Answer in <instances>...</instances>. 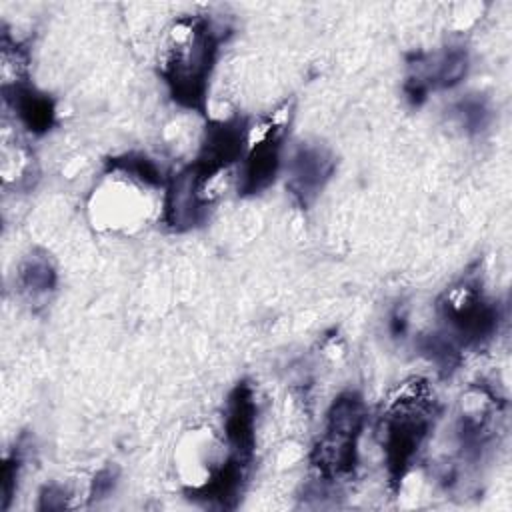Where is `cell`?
<instances>
[{
    "label": "cell",
    "mask_w": 512,
    "mask_h": 512,
    "mask_svg": "<svg viewBox=\"0 0 512 512\" xmlns=\"http://www.w3.org/2000/svg\"><path fill=\"white\" fill-rule=\"evenodd\" d=\"M116 478H118V470L112 466H106L100 472H96L92 486H90V502L108 496L116 486Z\"/></svg>",
    "instance_id": "obj_18"
},
{
    "label": "cell",
    "mask_w": 512,
    "mask_h": 512,
    "mask_svg": "<svg viewBox=\"0 0 512 512\" xmlns=\"http://www.w3.org/2000/svg\"><path fill=\"white\" fill-rule=\"evenodd\" d=\"M256 398L254 388L248 380H240L228 392L224 404V438L230 454L254 462L256 452Z\"/></svg>",
    "instance_id": "obj_10"
},
{
    "label": "cell",
    "mask_w": 512,
    "mask_h": 512,
    "mask_svg": "<svg viewBox=\"0 0 512 512\" xmlns=\"http://www.w3.org/2000/svg\"><path fill=\"white\" fill-rule=\"evenodd\" d=\"M444 332L462 352L488 344L500 326V306L490 300L478 280L464 278L446 288L436 300Z\"/></svg>",
    "instance_id": "obj_4"
},
{
    "label": "cell",
    "mask_w": 512,
    "mask_h": 512,
    "mask_svg": "<svg viewBox=\"0 0 512 512\" xmlns=\"http://www.w3.org/2000/svg\"><path fill=\"white\" fill-rule=\"evenodd\" d=\"M250 468H252L250 460H244L228 452L226 460L220 466L212 468L206 482H202L200 486L186 488L184 494L188 500L202 506L224 508V510L236 508L244 492V486L248 482Z\"/></svg>",
    "instance_id": "obj_11"
},
{
    "label": "cell",
    "mask_w": 512,
    "mask_h": 512,
    "mask_svg": "<svg viewBox=\"0 0 512 512\" xmlns=\"http://www.w3.org/2000/svg\"><path fill=\"white\" fill-rule=\"evenodd\" d=\"M4 102L16 114L18 122L34 136L50 132L56 124V102L50 94L38 90L26 74L14 76L2 84Z\"/></svg>",
    "instance_id": "obj_12"
},
{
    "label": "cell",
    "mask_w": 512,
    "mask_h": 512,
    "mask_svg": "<svg viewBox=\"0 0 512 512\" xmlns=\"http://www.w3.org/2000/svg\"><path fill=\"white\" fill-rule=\"evenodd\" d=\"M454 116L468 134H478L488 128L492 120V110L484 96L468 94L454 104Z\"/></svg>",
    "instance_id": "obj_16"
},
{
    "label": "cell",
    "mask_w": 512,
    "mask_h": 512,
    "mask_svg": "<svg viewBox=\"0 0 512 512\" xmlns=\"http://www.w3.org/2000/svg\"><path fill=\"white\" fill-rule=\"evenodd\" d=\"M248 134V118L240 112H234L226 118L208 120L198 154L194 162H190V168L204 184H208V180L218 172L230 168L236 162H242L248 150Z\"/></svg>",
    "instance_id": "obj_5"
},
{
    "label": "cell",
    "mask_w": 512,
    "mask_h": 512,
    "mask_svg": "<svg viewBox=\"0 0 512 512\" xmlns=\"http://www.w3.org/2000/svg\"><path fill=\"white\" fill-rule=\"evenodd\" d=\"M222 34L204 14L182 16L174 22L160 76L174 104L206 114L210 76L218 60Z\"/></svg>",
    "instance_id": "obj_1"
},
{
    "label": "cell",
    "mask_w": 512,
    "mask_h": 512,
    "mask_svg": "<svg viewBox=\"0 0 512 512\" xmlns=\"http://www.w3.org/2000/svg\"><path fill=\"white\" fill-rule=\"evenodd\" d=\"M440 406L424 378H410L390 400L382 416V454L386 482L398 494L424 442L434 430Z\"/></svg>",
    "instance_id": "obj_2"
},
{
    "label": "cell",
    "mask_w": 512,
    "mask_h": 512,
    "mask_svg": "<svg viewBox=\"0 0 512 512\" xmlns=\"http://www.w3.org/2000/svg\"><path fill=\"white\" fill-rule=\"evenodd\" d=\"M416 348L436 366L442 376H450L462 364V350L444 332L422 334L416 340Z\"/></svg>",
    "instance_id": "obj_15"
},
{
    "label": "cell",
    "mask_w": 512,
    "mask_h": 512,
    "mask_svg": "<svg viewBox=\"0 0 512 512\" xmlns=\"http://www.w3.org/2000/svg\"><path fill=\"white\" fill-rule=\"evenodd\" d=\"M498 394L486 386H474L462 396V410L456 424L458 448L462 458L478 462L496 436V416L500 414Z\"/></svg>",
    "instance_id": "obj_6"
},
{
    "label": "cell",
    "mask_w": 512,
    "mask_h": 512,
    "mask_svg": "<svg viewBox=\"0 0 512 512\" xmlns=\"http://www.w3.org/2000/svg\"><path fill=\"white\" fill-rule=\"evenodd\" d=\"M286 132H288L286 122L270 120L264 136L246 150L238 170V184H236L238 196L242 198L258 196L274 184L282 166V148H284Z\"/></svg>",
    "instance_id": "obj_9"
},
{
    "label": "cell",
    "mask_w": 512,
    "mask_h": 512,
    "mask_svg": "<svg viewBox=\"0 0 512 512\" xmlns=\"http://www.w3.org/2000/svg\"><path fill=\"white\" fill-rule=\"evenodd\" d=\"M336 172V156L318 142H302L286 168V190L300 210H308Z\"/></svg>",
    "instance_id": "obj_7"
},
{
    "label": "cell",
    "mask_w": 512,
    "mask_h": 512,
    "mask_svg": "<svg viewBox=\"0 0 512 512\" xmlns=\"http://www.w3.org/2000/svg\"><path fill=\"white\" fill-rule=\"evenodd\" d=\"M66 500H68V494H66V490L62 486L48 484L40 492L38 510H60V508H66Z\"/></svg>",
    "instance_id": "obj_19"
},
{
    "label": "cell",
    "mask_w": 512,
    "mask_h": 512,
    "mask_svg": "<svg viewBox=\"0 0 512 512\" xmlns=\"http://www.w3.org/2000/svg\"><path fill=\"white\" fill-rule=\"evenodd\" d=\"M408 314H406V308L402 304H398L390 316H388V332L392 338H404L406 332H408Z\"/></svg>",
    "instance_id": "obj_20"
},
{
    "label": "cell",
    "mask_w": 512,
    "mask_h": 512,
    "mask_svg": "<svg viewBox=\"0 0 512 512\" xmlns=\"http://www.w3.org/2000/svg\"><path fill=\"white\" fill-rule=\"evenodd\" d=\"M204 186L190 164L166 178L162 224L170 232H188L208 218L210 200L204 196Z\"/></svg>",
    "instance_id": "obj_8"
},
{
    "label": "cell",
    "mask_w": 512,
    "mask_h": 512,
    "mask_svg": "<svg viewBox=\"0 0 512 512\" xmlns=\"http://www.w3.org/2000/svg\"><path fill=\"white\" fill-rule=\"evenodd\" d=\"M104 172H122L128 178L138 180L140 184L152 186V188H164L166 178L160 170V166L142 152H124L118 156H110L104 160Z\"/></svg>",
    "instance_id": "obj_14"
},
{
    "label": "cell",
    "mask_w": 512,
    "mask_h": 512,
    "mask_svg": "<svg viewBox=\"0 0 512 512\" xmlns=\"http://www.w3.org/2000/svg\"><path fill=\"white\" fill-rule=\"evenodd\" d=\"M58 286V272L54 262L44 250H32L18 266V288L28 298V302L36 304L46 300Z\"/></svg>",
    "instance_id": "obj_13"
},
{
    "label": "cell",
    "mask_w": 512,
    "mask_h": 512,
    "mask_svg": "<svg viewBox=\"0 0 512 512\" xmlns=\"http://www.w3.org/2000/svg\"><path fill=\"white\" fill-rule=\"evenodd\" d=\"M22 466V452L20 448H14L2 464V482H0V490H2V510L10 508V502L14 498L16 486H18V472Z\"/></svg>",
    "instance_id": "obj_17"
},
{
    "label": "cell",
    "mask_w": 512,
    "mask_h": 512,
    "mask_svg": "<svg viewBox=\"0 0 512 512\" xmlns=\"http://www.w3.org/2000/svg\"><path fill=\"white\" fill-rule=\"evenodd\" d=\"M366 422V404L356 390L340 392L328 412L324 430L314 442L308 462L322 482H342L356 474L358 440Z\"/></svg>",
    "instance_id": "obj_3"
}]
</instances>
